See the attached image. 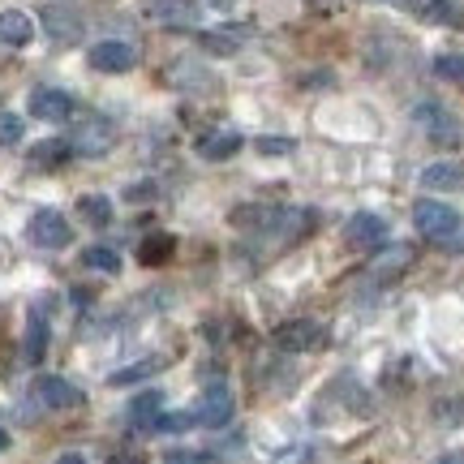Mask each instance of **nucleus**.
<instances>
[{
    "label": "nucleus",
    "instance_id": "nucleus-25",
    "mask_svg": "<svg viewBox=\"0 0 464 464\" xmlns=\"http://www.w3.org/2000/svg\"><path fill=\"white\" fill-rule=\"evenodd\" d=\"M434 78H443V82H464V56L460 52L434 56Z\"/></svg>",
    "mask_w": 464,
    "mask_h": 464
},
{
    "label": "nucleus",
    "instance_id": "nucleus-14",
    "mask_svg": "<svg viewBox=\"0 0 464 464\" xmlns=\"http://www.w3.org/2000/svg\"><path fill=\"white\" fill-rule=\"evenodd\" d=\"M241 147H246V138H241L237 130H216V133H202V138H198V155H202V160H211V164L232 160Z\"/></svg>",
    "mask_w": 464,
    "mask_h": 464
},
{
    "label": "nucleus",
    "instance_id": "nucleus-26",
    "mask_svg": "<svg viewBox=\"0 0 464 464\" xmlns=\"http://www.w3.org/2000/svg\"><path fill=\"white\" fill-rule=\"evenodd\" d=\"M409 263H413V246H392V249H382L374 266H382V271H404Z\"/></svg>",
    "mask_w": 464,
    "mask_h": 464
},
{
    "label": "nucleus",
    "instance_id": "nucleus-15",
    "mask_svg": "<svg viewBox=\"0 0 464 464\" xmlns=\"http://www.w3.org/2000/svg\"><path fill=\"white\" fill-rule=\"evenodd\" d=\"M34 39V17L22 9H5L0 14V44L5 48H26Z\"/></svg>",
    "mask_w": 464,
    "mask_h": 464
},
{
    "label": "nucleus",
    "instance_id": "nucleus-7",
    "mask_svg": "<svg viewBox=\"0 0 464 464\" xmlns=\"http://www.w3.org/2000/svg\"><path fill=\"white\" fill-rule=\"evenodd\" d=\"M413 121L426 130V138H430L434 147H456L460 142V125H456V116L443 112L439 103H421L413 112Z\"/></svg>",
    "mask_w": 464,
    "mask_h": 464
},
{
    "label": "nucleus",
    "instance_id": "nucleus-9",
    "mask_svg": "<svg viewBox=\"0 0 464 464\" xmlns=\"http://www.w3.org/2000/svg\"><path fill=\"white\" fill-rule=\"evenodd\" d=\"M31 392L44 409H78V404H82V392L69 379H61V374H39Z\"/></svg>",
    "mask_w": 464,
    "mask_h": 464
},
{
    "label": "nucleus",
    "instance_id": "nucleus-31",
    "mask_svg": "<svg viewBox=\"0 0 464 464\" xmlns=\"http://www.w3.org/2000/svg\"><path fill=\"white\" fill-rule=\"evenodd\" d=\"M439 464H464V451H448V456H439Z\"/></svg>",
    "mask_w": 464,
    "mask_h": 464
},
{
    "label": "nucleus",
    "instance_id": "nucleus-22",
    "mask_svg": "<svg viewBox=\"0 0 464 464\" xmlns=\"http://www.w3.org/2000/svg\"><path fill=\"white\" fill-rule=\"evenodd\" d=\"M241 39H246V31H202L198 44L207 52H216V56H232V52L241 48Z\"/></svg>",
    "mask_w": 464,
    "mask_h": 464
},
{
    "label": "nucleus",
    "instance_id": "nucleus-18",
    "mask_svg": "<svg viewBox=\"0 0 464 464\" xmlns=\"http://www.w3.org/2000/svg\"><path fill=\"white\" fill-rule=\"evenodd\" d=\"M44 26H48V34L56 39V44H73V39L82 34V22L69 17L65 9H44Z\"/></svg>",
    "mask_w": 464,
    "mask_h": 464
},
{
    "label": "nucleus",
    "instance_id": "nucleus-34",
    "mask_svg": "<svg viewBox=\"0 0 464 464\" xmlns=\"http://www.w3.org/2000/svg\"><path fill=\"white\" fill-rule=\"evenodd\" d=\"M396 5H409V0H396Z\"/></svg>",
    "mask_w": 464,
    "mask_h": 464
},
{
    "label": "nucleus",
    "instance_id": "nucleus-3",
    "mask_svg": "<svg viewBox=\"0 0 464 464\" xmlns=\"http://www.w3.org/2000/svg\"><path fill=\"white\" fill-rule=\"evenodd\" d=\"M276 344L284 353H318V348H327V327L314 318H288L276 327Z\"/></svg>",
    "mask_w": 464,
    "mask_h": 464
},
{
    "label": "nucleus",
    "instance_id": "nucleus-11",
    "mask_svg": "<svg viewBox=\"0 0 464 464\" xmlns=\"http://www.w3.org/2000/svg\"><path fill=\"white\" fill-rule=\"evenodd\" d=\"M160 26H172V31H194L202 22V9L194 5V0H155L147 9Z\"/></svg>",
    "mask_w": 464,
    "mask_h": 464
},
{
    "label": "nucleus",
    "instance_id": "nucleus-29",
    "mask_svg": "<svg viewBox=\"0 0 464 464\" xmlns=\"http://www.w3.org/2000/svg\"><path fill=\"white\" fill-rule=\"evenodd\" d=\"M164 464H219V456H211V451H185V448H177V451H168V456H164Z\"/></svg>",
    "mask_w": 464,
    "mask_h": 464
},
{
    "label": "nucleus",
    "instance_id": "nucleus-21",
    "mask_svg": "<svg viewBox=\"0 0 464 464\" xmlns=\"http://www.w3.org/2000/svg\"><path fill=\"white\" fill-rule=\"evenodd\" d=\"M78 216H82L91 228H108V224H112V202L103 198V194H86V198L78 202Z\"/></svg>",
    "mask_w": 464,
    "mask_h": 464
},
{
    "label": "nucleus",
    "instance_id": "nucleus-32",
    "mask_svg": "<svg viewBox=\"0 0 464 464\" xmlns=\"http://www.w3.org/2000/svg\"><path fill=\"white\" fill-rule=\"evenodd\" d=\"M207 5H211V9H224V14H228V9H237V0H207Z\"/></svg>",
    "mask_w": 464,
    "mask_h": 464
},
{
    "label": "nucleus",
    "instance_id": "nucleus-6",
    "mask_svg": "<svg viewBox=\"0 0 464 464\" xmlns=\"http://www.w3.org/2000/svg\"><path fill=\"white\" fill-rule=\"evenodd\" d=\"M387 241V219L374 216V211H357V216L344 224V246L348 249H379Z\"/></svg>",
    "mask_w": 464,
    "mask_h": 464
},
{
    "label": "nucleus",
    "instance_id": "nucleus-27",
    "mask_svg": "<svg viewBox=\"0 0 464 464\" xmlns=\"http://www.w3.org/2000/svg\"><path fill=\"white\" fill-rule=\"evenodd\" d=\"M22 133H26L22 116H17V112H0V147H14V142H22Z\"/></svg>",
    "mask_w": 464,
    "mask_h": 464
},
{
    "label": "nucleus",
    "instance_id": "nucleus-28",
    "mask_svg": "<svg viewBox=\"0 0 464 464\" xmlns=\"http://www.w3.org/2000/svg\"><path fill=\"white\" fill-rule=\"evenodd\" d=\"M254 150L276 160V155H293V150H297V142H293V138H258V142H254Z\"/></svg>",
    "mask_w": 464,
    "mask_h": 464
},
{
    "label": "nucleus",
    "instance_id": "nucleus-10",
    "mask_svg": "<svg viewBox=\"0 0 464 464\" xmlns=\"http://www.w3.org/2000/svg\"><path fill=\"white\" fill-rule=\"evenodd\" d=\"M26 108H31L34 121H48V125H61V121L73 116V100H69L65 91H56V86H34Z\"/></svg>",
    "mask_w": 464,
    "mask_h": 464
},
{
    "label": "nucleus",
    "instance_id": "nucleus-1",
    "mask_svg": "<svg viewBox=\"0 0 464 464\" xmlns=\"http://www.w3.org/2000/svg\"><path fill=\"white\" fill-rule=\"evenodd\" d=\"M413 224L421 237H430V241H456L464 228V219L456 207H448V202H434V198H421L413 207Z\"/></svg>",
    "mask_w": 464,
    "mask_h": 464
},
{
    "label": "nucleus",
    "instance_id": "nucleus-12",
    "mask_svg": "<svg viewBox=\"0 0 464 464\" xmlns=\"http://www.w3.org/2000/svg\"><path fill=\"white\" fill-rule=\"evenodd\" d=\"M409 9L417 17H426V22H434V26L464 31V0H409Z\"/></svg>",
    "mask_w": 464,
    "mask_h": 464
},
{
    "label": "nucleus",
    "instance_id": "nucleus-23",
    "mask_svg": "<svg viewBox=\"0 0 464 464\" xmlns=\"http://www.w3.org/2000/svg\"><path fill=\"white\" fill-rule=\"evenodd\" d=\"M82 263L91 266V271H103V276H116L121 271V254H116L112 246H91L82 254Z\"/></svg>",
    "mask_w": 464,
    "mask_h": 464
},
{
    "label": "nucleus",
    "instance_id": "nucleus-20",
    "mask_svg": "<svg viewBox=\"0 0 464 464\" xmlns=\"http://www.w3.org/2000/svg\"><path fill=\"white\" fill-rule=\"evenodd\" d=\"M172 249H177V241H172L168 232H155V237H147V241L138 246V258L147 266H164L168 258H172Z\"/></svg>",
    "mask_w": 464,
    "mask_h": 464
},
{
    "label": "nucleus",
    "instance_id": "nucleus-30",
    "mask_svg": "<svg viewBox=\"0 0 464 464\" xmlns=\"http://www.w3.org/2000/svg\"><path fill=\"white\" fill-rule=\"evenodd\" d=\"M56 464H86V456H78V451H65V456H56Z\"/></svg>",
    "mask_w": 464,
    "mask_h": 464
},
{
    "label": "nucleus",
    "instance_id": "nucleus-8",
    "mask_svg": "<svg viewBox=\"0 0 464 464\" xmlns=\"http://www.w3.org/2000/svg\"><path fill=\"white\" fill-rule=\"evenodd\" d=\"M133 65H138V48L125 39H103L91 48V69H100V73H130Z\"/></svg>",
    "mask_w": 464,
    "mask_h": 464
},
{
    "label": "nucleus",
    "instance_id": "nucleus-2",
    "mask_svg": "<svg viewBox=\"0 0 464 464\" xmlns=\"http://www.w3.org/2000/svg\"><path fill=\"white\" fill-rule=\"evenodd\" d=\"M69 147H73V155L100 160V155H108V150L116 147V125L108 121V116H100V112L82 116V121L73 125V133H69Z\"/></svg>",
    "mask_w": 464,
    "mask_h": 464
},
{
    "label": "nucleus",
    "instance_id": "nucleus-16",
    "mask_svg": "<svg viewBox=\"0 0 464 464\" xmlns=\"http://www.w3.org/2000/svg\"><path fill=\"white\" fill-rule=\"evenodd\" d=\"M44 353H48V318H44V305H31V318H26V348H22V357H26V365H39L44 362Z\"/></svg>",
    "mask_w": 464,
    "mask_h": 464
},
{
    "label": "nucleus",
    "instance_id": "nucleus-33",
    "mask_svg": "<svg viewBox=\"0 0 464 464\" xmlns=\"http://www.w3.org/2000/svg\"><path fill=\"white\" fill-rule=\"evenodd\" d=\"M9 448V434H5V426H0V451Z\"/></svg>",
    "mask_w": 464,
    "mask_h": 464
},
{
    "label": "nucleus",
    "instance_id": "nucleus-13",
    "mask_svg": "<svg viewBox=\"0 0 464 464\" xmlns=\"http://www.w3.org/2000/svg\"><path fill=\"white\" fill-rule=\"evenodd\" d=\"M421 189H434V194L464 189V164L460 160H439V164L421 168Z\"/></svg>",
    "mask_w": 464,
    "mask_h": 464
},
{
    "label": "nucleus",
    "instance_id": "nucleus-19",
    "mask_svg": "<svg viewBox=\"0 0 464 464\" xmlns=\"http://www.w3.org/2000/svg\"><path fill=\"white\" fill-rule=\"evenodd\" d=\"M160 409H164V396H160V392H142V396H133V404H130V421L142 426V430H150Z\"/></svg>",
    "mask_w": 464,
    "mask_h": 464
},
{
    "label": "nucleus",
    "instance_id": "nucleus-4",
    "mask_svg": "<svg viewBox=\"0 0 464 464\" xmlns=\"http://www.w3.org/2000/svg\"><path fill=\"white\" fill-rule=\"evenodd\" d=\"M194 413V426H211V430H219V426H228L232 413H237V400H232V387L228 382H211L207 392H202L198 409H189Z\"/></svg>",
    "mask_w": 464,
    "mask_h": 464
},
{
    "label": "nucleus",
    "instance_id": "nucleus-24",
    "mask_svg": "<svg viewBox=\"0 0 464 464\" xmlns=\"http://www.w3.org/2000/svg\"><path fill=\"white\" fill-rule=\"evenodd\" d=\"M155 370H164V365H160V357H147V362H133V365H125V370H116L108 382H112V387H130V382L147 379V374H155Z\"/></svg>",
    "mask_w": 464,
    "mask_h": 464
},
{
    "label": "nucleus",
    "instance_id": "nucleus-17",
    "mask_svg": "<svg viewBox=\"0 0 464 464\" xmlns=\"http://www.w3.org/2000/svg\"><path fill=\"white\" fill-rule=\"evenodd\" d=\"M69 155H73V147H69L65 138H44L39 147H31V168H44V172H52V168H65Z\"/></svg>",
    "mask_w": 464,
    "mask_h": 464
},
{
    "label": "nucleus",
    "instance_id": "nucleus-5",
    "mask_svg": "<svg viewBox=\"0 0 464 464\" xmlns=\"http://www.w3.org/2000/svg\"><path fill=\"white\" fill-rule=\"evenodd\" d=\"M26 237H31V246H39V249H65L69 241H73V228H69V219L61 216V211L44 207V211H34L31 216Z\"/></svg>",
    "mask_w": 464,
    "mask_h": 464
}]
</instances>
